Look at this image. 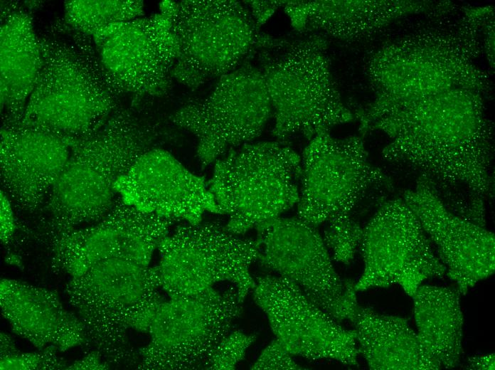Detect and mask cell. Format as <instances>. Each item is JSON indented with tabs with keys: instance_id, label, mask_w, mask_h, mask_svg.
Returning <instances> with one entry per match:
<instances>
[{
	"instance_id": "31",
	"label": "cell",
	"mask_w": 495,
	"mask_h": 370,
	"mask_svg": "<svg viewBox=\"0 0 495 370\" xmlns=\"http://www.w3.org/2000/svg\"><path fill=\"white\" fill-rule=\"evenodd\" d=\"M257 28H260L279 7H284L286 1H246Z\"/></svg>"
},
{
	"instance_id": "25",
	"label": "cell",
	"mask_w": 495,
	"mask_h": 370,
	"mask_svg": "<svg viewBox=\"0 0 495 370\" xmlns=\"http://www.w3.org/2000/svg\"><path fill=\"white\" fill-rule=\"evenodd\" d=\"M119 214L117 197L111 209L100 221L50 238L53 271L72 278L103 260L117 258L120 245Z\"/></svg>"
},
{
	"instance_id": "28",
	"label": "cell",
	"mask_w": 495,
	"mask_h": 370,
	"mask_svg": "<svg viewBox=\"0 0 495 370\" xmlns=\"http://www.w3.org/2000/svg\"><path fill=\"white\" fill-rule=\"evenodd\" d=\"M53 346L36 352L16 354L1 358V370H59L66 369L68 361L58 355Z\"/></svg>"
},
{
	"instance_id": "23",
	"label": "cell",
	"mask_w": 495,
	"mask_h": 370,
	"mask_svg": "<svg viewBox=\"0 0 495 370\" xmlns=\"http://www.w3.org/2000/svg\"><path fill=\"white\" fill-rule=\"evenodd\" d=\"M359 354L374 370L441 369L406 318L358 306L351 321Z\"/></svg>"
},
{
	"instance_id": "17",
	"label": "cell",
	"mask_w": 495,
	"mask_h": 370,
	"mask_svg": "<svg viewBox=\"0 0 495 370\" xmlns=\"http://www.w3.org/2000/svg\"><path fill=\"white\" fill-rule=\"evenodd\" d=\"M403 199L415 213L436 254L462 295L495 270V237L484 226L453 213L418 179Z\"/></svg>"
},
{
	"instance_id": "5",
	"label": "cell",
	"mask_w": 495,
	"mask_h": 370,
	"mask_svg": "<svg viewBox=\"0 0 495 370\" xmlns=\"http://www.w3.org/2000/svg\"><path fill=\"white\" fill-rule=\"evenodd\" d=\"M297 217L317 227L334 258H352L363 228L353 215L371 196L386 189L388 176L369 160L358 135L336 138L324 130L311 139L301 158Z\"/></svg>"
},
{
	"instance_id": "6",
	"label": "cell",
	"mask_w": 495,
	"mask_h": 370,
	"mask_svg": "<svg viewBox=\"0 0 495 370\" xmlns=\"http://www.w3.org/2000/svg\"><path fill=\"white\" fill-rule=\"evenodd\" d=\"M291 38L266 35L259 68L270 98L272 135L280 142L319 132L353 120L333 79L326 40L319 33Z\"/></svg>"
},
{
	"instance_id": "1",
	"label": "cell",
	"mask_w": 495,
	"mask_h": 370,
	"mask_svg": "<svg viewBox=\"0 0 495 370\" xmlns=\"http://www.w3.org/2000/svg\"><path fill=\"white\" fill-rule=\"evenodd\" d=\"M484 93L456 89L392 110L366 129L389 142L387 161L417 172L445 207L481 225L493 194L494 127Z\"/></svg>"
},
{
	"instance_id": "34",
	"label": "cell",
	"mask_w": 495,
	"mask_h": 370,
	"mask_svg": "<svg viewBox=\"0 0 495 370\" xmlns=\"http://www.w3.org/2000/svg\"><path fill=\"white\" fill-rule=\"evenodd\" d=\"M466 368L475 370H494L495 369L494 353L477 355L469 358Z\"/></svg>"
},
{
	"instance_id": "19",
	"label": "cell",
	"mask_w": 495,
	"mask_h": 370,
	"mask_svg": "<svg viewBox=\"0 0 495 370\" xmlns=\"http://www.w3.org/2000/svg\"><path fill=\"white\" fill-rule=\"evenodd\" d=\"M2 189L14 206L28 213L41 209L63 169L73 142L53 133L16 124L0 132Z\"/></svg>"
},
{
	"instance_id": "3",
	"label": "cell",
	"mask_w": 495,
	"mask_h": 370,
	"mask_svg": "<svg viewBox=\"0 0 495 370\" xmlns=\"http://www.w3.org/2000/svg\"><path fill=\"white\" fill-rule=\"evenodd\" d=\"M167 128L142 100L121 104L100 128L75 140L43 207L47 238L102 219L117 199V181L142 154L169 139Z\"/></svg>"
},
{
	"instance_id": "33",
	"label": "cell",
	"mask_w": 495,
	"mask_h": 370,
	"mask_svg": "<svg viewBox=\"0 0 495 370\" xmlns=\"http://www.w3.org/2000/svg\"><path fill=\"white\" fill-rule=\"evenodd\" d=\"M482 47L491 68H494V16L485 24L482 32Z\"/></svg>"
},
{
	"instance_id": "20",
	"label": "cell",
	"mask_w": 495,
	"mask_h": 370,
	"mask_svg": "<svg viewBox=\"0 0 495 370\" xmlns=\"http://www.w3.org/2000/svg\"><path fill=\"white\" fill-rule=\"evenodd\" d=\"M449 1H287L283 9L299 33H322L346 41L370 38L403 18L452 8Z\"/></svg>"
},
{
	"instance_id": "32",
	"label": "cell",
	"mask_w": 495,
	"mask_h": 370,
	"mask_svg": "<svg viewBox=\"0 0 495 370\" xmlns=\"http://www.w3.org/2000/svg\"><path fill=\"white\" fill-rule=\"evenodd\" d=\"M110 364L102 357L101 354L96 350H92L79 360H76L72 364H69L66 369L80 370V369H107Z\"/></svg>"
},
{
	"instance_id": "9",
	"label": "cell",
	"mask_w": 495,
	"mask_h": 370,
	"mask_svg": "<svg viewBox=\"0 0 495 370\" xmlns=\"http://www.w3.org/2000/svg\"><path fill=\"white\" fill-rule=\"evenodd\" d=\"M166 16L179 47L172 78L192 90L234 70L257 51L261 33L238 1H175Z\"/></svg>"
},
{
	"instance_id": "26",
	"label": "cell",
	"mask_w": 495,
	"mask_h": 370,
	"mask_svg": "<svg viewBox=\"0 0 495 370\" xmlns=\"http://www.w3.org/2000/svg\"><path fill=\"white\" fill-rule=\"evenodd\" d=\"M144 15L139 0H75L64 3V22L71 28L92 36L110 24L126 22Z\"/></svg>"
},
{
	"instance_id": "18",
	"label": "cell",
	"mask_w": 495,
	"mask_h": 370,
	"mask_svg": "<svg viewBox=\"0 0 495 370\" xmlns=\"http://www.w3.org/2000/svg\"><path fill=\"white\" fill-rule=\"evenodd\" d=\"M115 190L134 206L176 222L197 223L206 212L218 213L206 179L161 147L142 154L117 181Z\"/></svg>"
},
{
	"instance_id": "13",
	"label": "cell",
	"mask_w": 495,
	"mask_h": 370,
	"mask_svg": "<svg viewBox=\"0 0 495 370\" xmlns=\"http://www.w3.org/2000/svg\"><path fill=\"white\" fill-rule=\"evenodd\" d=\"M91 37L105 78L120 97L153 100L172 89L179 47L169 16L159 13L110 24Z\"/></svg>"
},
{
	"instance_id": "8",
	"label": "cell",
	"mask_w": 495,
	"mask_h": 370,
	"mask_svg": "<svg viewBox=\"0 0 495 370\" xmlns=\"http://www.w3.org/2000/svg\"><path fill=\"white\" fill-rule=\"evenodd\" d=\"M301 157L285 142H252L214 162L209 189L225 228L243 236L297 204Z\"/></svg>"
},
{
	"instance_id": "27",
	"label": "cell",
	"mask_w": 495,
	"mask_h": 370,
	"mask_svg": "<svg viewBox=\"0 0 495 370\" xmlns=\"http://www.w3.org/2000/svg\"><path fill=\"white\" fill-rule=\"evenodd\" d=\"M256 339L254 334L234 331L227 334L215 347L204 369L232 370L244 359L247 349Z\"/></svg>"
},
{
	"instance_id": "16",
	"label": "cell",
	"mask_w": 495,
	"mask_h": 370,
	"mask_svg": "<svg viewBox=\"0 0 495 370\" xmlns=\"http://www.w3.org/2000/svg\"><path fill=\"white\" fill-rule=\"evenodd\" d=\"M252 292L275 338L292 355L358 364L354 330L341 326L291 280L280 275L258 277Z\"/></svg>"
},
{
	"instance_id": "7",
	"label": "cell",
	"mask_w": 495,
	"mask_h": 370,
	"mask_svg": "<svg viewBox=\"0 0 495 370\" xmlns=\"http://www.w3.org/2000/svg\"><path fill=\"white\" fill-rule=\"evenodd\" d=\"M156 265L144 267L110 258L72 277L65 286L68 300L85 327L87 344L110 365L138 364L129 329L147 333L164 301Z\"/></svg>"
},
{
	"instance_id": "12",
	"label": "cell",
	"mask_w": 495,
	"mask_h": 370,
	"mask_svg": "<svg viewBox=\"0 0 495 370\" xmlns=\"http://www.w3.org/2000/svg\"><path fill=\"white\" fill-rule=\"evenodd\" d=\"M234 286L218 291L163 301L147 334L149 343L139 350V369H204L216 345L230 332L242 312Z\"/></svg>"
},
{
	"instance_id": "29",
	"label": "cell",
	"mask_w": 495,
	"mask_h": 370,
	"mask_svg": "<svg viewBox=\"0 0 495 370\" xmlns=\"http://www.w3.org/2000/svg\"><path fill=\"white\" fill-rule=\"evenodd\" d=\"M292 355L277 339L272 340L261 352L251 366L254 370L302 369Z\"/></svg>"
},
{
	"instance_id": "24",
	"label": "cell",
	"mask_w": 495,
	"mask_h": 370,
	"mask_svg": "<svg viewBox=\"0 0 495 370\" xmlns=\"http://www.w3.org/2000/svg\"><path fill=\"white\" fill-rule=\"evenodd\" d=\"M461 292L453 287L421 285L411 296L417 334L440 368L460 362L464 317Z\"/></svg>"
},
{
	"instance_id": "11",
	"label": "cell",
	"mask_w": 495,
	"mask_h": 370,
	"mask_svg": "<svg viewBox=\"0 0 495 370\" xmlns=\"http://www.w3.org/2000/svg\"><path fill=\"white\" fill-rule=\"evenodd\" d=\"M248 60L219 78L208 96L188 100L169 117L195 137L202 168L254 142L272 115L264 77Z\"/></svg>"
},
{
	"instance_id": "21",
	"label": "cell",
	"mask_w": 495,
	"mask_h": 370,
	"mask_svg": "<svg viewBox=\"0 0 495 370\" xmlns=\"http://www.w3.org/2000/svg\"><path fill=\"white\" fill-rule=\"evenodd\" d=\"M0 307L13 332L38 349L53 346L64 352L87 344L82 322L65 309L54 290L3 278Z\"/></svg>"
},
{
	"instance_id": "2",
	"label": "cell",
	"mask_w": 495,
	"mask_h": 370,
	"mask_svg": "<svg viewBox=\"0 0 495 370\" xmlns=\"http://www.w3.org/2000/svg\"><path fill=\"white\" fill-rule=\"evenodd\" d=\"M457 10L429 16L371 55L366 74L374 97L356 115L361 132L388 112L430 96L456 89L491 93V81L477 60L483 53V28L494 16V8L464 6L450 17Z\"/></svg>"
},
{
	"instance_id": "14",
	"label": "cell",
	"mask_w": 495,
	"mask_h": 370,
	"mask_svg": "<svg viewBox=\"0 0 495 370\" xmlns=\"http://www.w3.org/2000/svg\"><path fill=\"white\" fill-rule=\"evenodd\" d=\"M256 231L264 266L294 282L337 322H351L359 306L354 282L337 274L316 227L297 216H280Z\"/></svg>"
},
{
	"instance_id": "4",
	"label": "cell",
	"mask_w": 495,
	"mask_h": 370,
	"mask_svg": "<svg viewBox=\"0 0 495 370\" xmlns=\"http://www.w3.org/2000/svg\"><path fill=\"white\" fill-rule=\"evenodd\" d=\"M42 68L21 120L74 142L100 128L121 105L102 71L91 36L63 18L38 33Z\"/></svg>"
},
{
	"instance_id": "10",
	"label": "cell",
	"mask_w": 495,
	"mask_h": 370,
	"mask_svg": "<svg viewBox=\"0 0 495 370\" xmlns=\"http://www.w3.org/2000/svg\"><path fill=\"white\" fill-rule=\"evenodd\" d=\"M158 250L160 285L170 298L193 296L229 282L243 302L255 286L250 267L258 260L257 240L234 234L222 223L184 222Z\"/></svg>"
},
{
	"instance_id": "22",
	"label": "cell",
	"mask_w": 495,
	"mask_h": 370,
	"mask_svg": "<svg viewBox=\"0 0 495 370\" xmlns=\"http://www.w3.org/2000/svg\"><path fill=\"white\" fill-rule=\"evenodd\" d=\"M42 68L38 33L30 14L16 2L1 9L0 78L3 124L22 118Z\"/></svg>"
},
{
	"instance_id": "15",
	"label": "cell",
	"mask_w": 495,
	"mask_h": 370,
	"mask_svg": "<svg viewBox=\"0 0 495 370\" xmlns=\"http://www.w3.org/2000/svg\"><path fill=\"white\" fill-rule=\"evenodd\" d=\"M359 248L364 268L354 282L356 292L398 285L411 297L425 280L446 273L420 221L403 198L380 204L363 228Z\"/></svg>"
},
{
	"instance_id": "30",
	"label": "cell",
	"mask_w": 495,
	"mask_h": 370,
	"mask_svg": "<svg viewBox=\"0 0 495 370\" xmlns=\"http://www.w3.org/2000/svg\"><path fill=\"white\" fill-rule=\"evenodd\" d=\"M0 200L1 241L4 245H6L11 242L15 233L16 225L14 216V205L3 190H1Z\"/></svg>"
},
{
	"instance_id": "35",
	"label": "cell",
	"mask_w": 495,
	"mask_h": 370,
	"mask_svg": "<svg viewBox=\"0 0 495 370\" xmlns=\"http://www.w3.org/2000/svg\"><path fill=\"white\" fill-rule=\"evenodd\" d=\"M14 339L6 332H1V358L19 352Z\"/></svg>"
}]
</instances>
